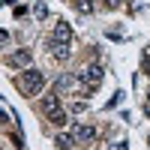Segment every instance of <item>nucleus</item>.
Here are the masks:
<instances>
[{"instance_id":"nucleus-1","label":"nucleus","mask_w":150,"mask_h":150,"mask_svg":"<svg viewBox=\"0 0 150 150\" xmlns=\"http://www.w3.org/2000/svg\"><path fill=\"white\" fill-rule=\"evenodd\" d=\"M42 84H45V75L39 72V69H24V75H21V78H18V90L24 93V96H36V93H39L42 90Z\"/></svg>"},{"instance_id":"nucleus-2","label":"nucleus","mask_w":150,"mask_h":150,"mask_svg":"<svg viewBox=\"0 0 150 150\" xmlns=\"http://www.w3.org/2000/svg\"><path fill=\"white\" fill-rule=\"evenodd\" d=\"M78 78H81V84L87 87V90H93V87H99V81H102V66L90 63L84 72H78Z\"/></svg>"},{"instance_id":"nucleus-3","label":"nucleus","mask_w":150,"mask_h":150,"mask_svg":"<svg viewBox=\"0 0 150 150\" xmlns=\"http://www.w3.org/2000/svg\"><path fill=\"white\" fill-rule=\"evenodd\" d=\"M48 48H51V54L57 60H69L72 57V45L69 42H57V39H48Z\"/></svg>"},{"instance_id":"nucleus-4","label":"nucleus","mask_w":150,"mask_h":150,"mask_svg":"<svg viewBox=\"0 0 150 150\" xmlns=\"http://www.w3.org/2000/svg\"><path fill=\"white\" fill-rule=\"evenodd\" d=\"M72 135H75V141H93L96 138V129L93 126H84V123H75V126H72Z\"/></svg>"},{"instance_id":"nucleus-5","label":"nucleus","mask_w":150,"mask_h":150,"mask_svg":"<svg viewBox=\"0 0 150 150\" xmlns=\"http://www.w3.org/2000/svg\"><path fill=\"white\" fill-rule=\"evenodd\" d=\"M51 39H57V42H72V27H69L66 21H57V24H54Z\"/></svg>"},{"instance_id":"nucleus-6","label":"nucleus","mask_w":150,"mask_h":150,"mask_svg":"<svg viewBox=\"0 0 150 150\" xmlns=\"http://www.w3.org/2000/svg\"><path fill=\"white\" fill-rule=\"evenodd\" d=\"M78 81H81V78H75V75H60V78H57V93H63V90H78Z\"/></svg>"},{"instance_id":"nucleus-7","label":"nucleus","mask_w":150,"mask_h":150,"mask_svg":"<svg viewBox=\"0 0 150 150\" xmlns=\"http://www.w3.org/2000/svg\"><path fill=\"white\" fill-rule=\"evenodd\" d=\"M9 60H12V66H21V69H24V66H30V51H24V48H21V51H15Z\"/></svg>"},{"instance_id":"nucleus-8","label":"nucleus","mask_w":150,"mask_h":150,"mask_svg":"<svg viewBox=\"0 0 150 150\" xmlns=\"http://www.w3.org/2000/svg\"><path fill=\"white\" fill-rule=\"evenodd\" d=\"M54 144H57L60 150H69L72 144H78V141H75V135L69 132V135H57V138H54Z\"/></svg>"},{"instance_id":"nucleus-9","label":"nucleus","mask_w":150,"mask_h":150,"mask_svg":"<svg viewBox=\"0 0 150 150\" xmlns=\"http://www.w3.org/2000/svg\"><path fill=\"white\" fill-rule=\"evenodd\" d=\"M48 120H51L54 126H63V123H66V111H63V108H54V111H48Z\"/></svg>"},{"instance_id":"nucleus-10","label":"nucleus","mask_w":150,"mask_h":150,"mask_svg":"<svg viewBox=\"0 0 150 150\" xmlns=\"http://www.w3.org/2000/svg\"><path fill=\"white\" fill-rule=\"evenodd\" d=\"M42 108H45V114H48V111H54V108H60V99H57V90L45 96V102H42Z\"/></svg>"},{"instance_id":"nucleus-11","label":"nucleus","mask_w":150,"mask_h":150,"mask_svg":"<svg viewBox=\"0 0 150 150\" xmlns=\"http://www.w3.org/2000/svg\"><path fill=\"white\" fill-rule=\"evenodd\" d=\"M75 9L84 12V15H90V12H93V3H90V0H75Z\"/></svg>"},{"instance_id":"nucleus-12","label":"nucleus","mask_w":150,"mask_h":150,"mask_svg":"<svg viewBox=\"0 0 150 150\" xmlns=\"http://www.w3.org/2000/svg\"><path fill=\"white\" fill-rule=\"evenodd\" d=\"M33 15L39 18V21H45V18H48V6H45V3H36V9H33Z\"/></svg>"},{"instance_id":"nucleus-13","label":"nucleus","mask_w":150,"mask_h":150,"mask_svg":"<svg viewBox=\"0 0 150 150\" xmlns=\"http://www.w3.org/2000/svg\"><path fill=\"white\" fill-rule=\"evenodd\" d=\"M102 3H105L108 9H117V6H120V0H102Z\"/></svg>"},{"instance_id":"nucleus-14","label":"nucleus","mask_w":150,"mask_h":150,"mask_svg":"<svg viewBox=\"0 0 150 150\" xmlns=\"http://www.w3.org/2000/svg\"><path fill=\"white\" fill-rule=\"evenodd\" d=\"M111 150H126V141H117V144L111 147Z\"/></svg>"},{"instance_id":"nucleus-15","label":"nucleus","mask_w":150,"mask_h":150,"mask_svg":"<svg viewBox=\"0 0 150 150\" xmlns=\"http://www.w3.org/2000/svg\"><path fill=\"white\" fill-rule=\"evenodd\" d=\"M144 69L150 72V54H144Z\"/></svg>"},{"instance_id":"nucleus-16","label":"nucleus","mask_w":150,"mask_h":150,"mask_svg":"<svg viewBox=\"0 0 150 150\" xmlns=\"http://www.w3.org/2000/svg\"><path fill=\"white\" fill-rule=\"evenodd\" d=\"M144 111H147V117H150V102H147V108H144Z\"/></svg>"}]
</instances>
